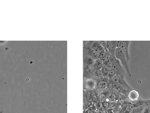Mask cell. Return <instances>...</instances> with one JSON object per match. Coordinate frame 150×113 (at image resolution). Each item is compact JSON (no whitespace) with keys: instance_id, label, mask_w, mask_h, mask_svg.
<instances>
[{"instance_id":"6da1fadb","label":"cell","mask_w":150,"mask_h":113,"mask_svg":"<svg viewBox=\"0 0 150 113\" xmlns=\"http://www.w3.org/2000/svg\"><path fill=\"white\" fill-rule=\"evenodd\" d=\"M115 57L117 58V60L120 62L122 66L125 69V71L127 72H128V75L130 77L132 75H131L129 68L128 60H127L124 53L122 51V50L120 49V48H116L115 52Z\"/></svg>"},{"instance_id":"7a4b0ae2","label":"cell","mask_w":150,"mask_h":113,"mask_svg":"<svg viewBox=\"0 0 150 113\" xmlns=\"http://www.w3.org/2000/svg\"><path fill=\"white\" fill-rule=\"evenodd\" d=\"M84 89L86 90H94L97 87V81L93 78L86 79L84 80Z\"/></svg>"},{"instance_id":"3957f363","label":"cell","mask_w":150,"mask_h":113,"mask_svg":"<svg viewBox=\"0 0 150 113\" xmlns=\"http://www.w3.org/2000/svg\"><path fill=\"white\" fill-rule=\"evenodd\" d=\"M130 43V41H120V48L124 53L128 61L130 59V56L129 54Z\"/></svg>"},{"instance_id":"277c9868","label":"cell","mask_w":150,"mask_h":113,"mask_svg":"<svg viewBox=\"0 0 150 113\" xmlns=\"http://www.w3.org/2000/svg\"><path fill=\"white\" fill-rule=\"evenodd\" d=\"M113 69H114L116 71L117 75L120 76L121 77L124 78L125 75V70L122 66L119 60H117L113 64Z\"/></svg>"},{"instance_id":"5b68a950","label":"cell","mask_w":150,"mask_h":113,"mask_svg":"<svg viewBox=\"0 0 150 113\" xmlns=\"http://www.w3.org/2000/svg\"><path fill=\"white\" fill-rule=\"evenodd\" d=\"M128 98L131 104H135L139 99V93L138 90H132L128 95Z\"/></svg>"},{"instance_id":"8992f818","label":"cell","mask_w":150,"mask_h":113,"mask_svg":"<svg viewBox=\"0 0 150 113\" xmlns=\"http://www.w3.org/2000/svg\"><path fill=\"white\" fill-rule=\"evenodd\" d=\"M105 79L103 78L102 79L97 81V88L98 90H101V91L105 90L108 87V84L107 82V79H106V80H105Z\"/></svg>"},{"instance_id":"52a82bcc","label":"cell","mask_w":150,"mask_h":113,"mask_svg":"<svg viewBox=\"0 0 150 113\" xmlns=\"http://www.w3.org/2000/svg\"><path fill=\"white\" fill-rule=\"evenodd\" d=\"M84 57H83V63L84 65L88 66L90 68L93 66L94 63H95V60H93L91 57L89 55H88L86 54H84Z\"/></svg>"},{"instance_id":"ba28073f","label":"cell","mask_w":150,"mask_h":113,"mask_svg":"<svg viewBox=\"0 0 150 113\" xmlns=\"http://www.w3.org/2000/svg\"><path fill=\"white\" fill-rule=\"evenodd\" d=\"M83 75L84 77H86V79L92 78L93 76V71L91 68L88 66L84 65L83 67Z\"/></svg>"},{"instance_id":"9c48e42d","label":"cell","mask_w":150,"mask_h":113,"mask_svg":"<svg viewBox=\"0 0 150 113\" xmlns=\"http://www.w3.org/2000/svg\"><path fill=\"white\" fill-rule=\"evenodd\" d=\"M116 48H116V41H111V44L108 49V52L110 54H115Z\"/></svg>"},{"instance_id":"30bf717a","label":"cell","mask_w":150,"mask_h":113,"mask_svg":"<svg viewBox=\"0 0 150 113\" xmlns=\"http://www.w3.org/2000/svg\"><path fill=\"white\" fill-rule=\"evenodd\" d=\"M147 100L145 101V100H143L142 99H139L138 101L136 103L133 104L134 107V108H137V107L145 106L146 104H147Z\"/></svg>"},{"instance_id":"8fae6325","label":"cell","mask_w":150,"mask_h":113,"mask_svg":"<svg viewBox=\"0 0 150 113\" xmlns=\"http://www.w3.org/2000/svg\"><path fill=\"white\" fill-rule=\"evenodd\" d=\"M109 71H110V70L106 68L105 66H104L103 68H101L100 71H101L102 75V76H103V78L107 79V77H108V74Z\"/></svg>"},{"instance_id":"7c38bea8","label":"cell","mask_w":150,"mask_h":113,"mask_svg":"<svg viewBox=\"0 0 150 113\" xmlns=\"http://www.w3.org/2000/svg\"><path fill=\"white\" fill-rule=\"evenodd\" d=\"M108 58H109V61L111 62L112 64L115 63L117 60V58L115 57V54H110L108 56Z\"/></svg>"},{"instance_id":"4fadbf2b","label":"cell","mask_w":150,"mask_h":113,"mask_svg":"<svg viewBox=\"0 0 150 113\" xmlns=\"http://www.w3.org/2000/svg\"><path fill=\"white\" fill-rule=\"evenodd\" d=\"M116 75V71H115L114 69H111L110 70L108 74V77H107V79H111L113 76Z\"/></svg>"},{"instance_id":"5bb4252c","label":"cell","mask_w":150,"mask_h":113,"mask_svg":"<svg viewBox=\"0 0 150 113\" xmlns=\"http://www.w3.org/2000/svg\"><path fill=\"white\" fill-rule=\"evenodd\" d=\"M102 106L104 110H107L108 108H110V104L108 101H104L102 102Z\"/></svg>"},{"instance_id":"9a60e30c","label":"cell","mask_w":150,"mask_h":113,"mask_svg":"<svg viewBox=\"0 0 150 113\" xmlns=\"http://www.w3.org/2000/svg\"><path fill=\"white\" fill-rule=\"evenodd\" d=\"M107 97L105 96V95L103 93H100L99 95V101L102 102H104L105 101L106 99H107Z\"/></svg>"},{"instance_id":"2e32d148","label":"cell","mask_w":150,"mask_h":113,"mask_svg":"<svg viewBox=\"0 0 150 113\" xmlns=\"http://www.w3.org/2000/svg\"><path fill=\"white\" fill-rule=\"evenodd\" d=\"M109 54H107V55L105 56V58H103V59L102 60V63H103V64L104 66H105V65H107V63L110 62V61H109V58H108Z\"/></svg>"},{"instance_id":"e0dca14e","label":"cell","mask_w":150,"mask_h":113,"mask_svg":"<svg viewBox=\"0 0 150 113\" xmlns=\"http://www.w3.org/2000/svg\"><path fill=\"white\" fill-rule=\"evenodd\" d=\"M110 54V53L103 52V53H100V54H99V60H102L103 58H105V56H106L107 54Z\"/></svg>"},{"instance_id":"ac0fdd59","label":"cell","mask_w":150,"mask_h":113,"mask_svg":"<svg viewBox=\"0 0 150 113\" xmlns=\"http://www.w3.org/2000/svg\"><path fill=\"white\" fill-rule=\"evenodd\" d=\"M147 102H148V100H147ZM147 104H146V105L144 106V107L143 109V110L142 113H150V109L147 105Z\"/></svg>"},{"instance_id":"d6986e66","label":"cell","mask_w":150,"mask_h":113,"mask_svg":"<svg viewBox=\"0 0 150 113\" xmlns=\"http://www.w3.org/2000/svg\"><path fill=\"white\" fill-rule=\"evenodd\" d=\"M103 52H105L104 48L101 45H99L98 48V54H99L100 53H103Z\"/></svg>"},{"instance_id":"ffe728a7","label":"cell","mask_w":150,"mask_h":113,"mask_svg":"<svg viewBox=\"0 0 150 113\" xmlns=\"http://www.w3.org/2000/svg\"><path fill=\"white\" fill-rule=\"evenodd\" d=\"M105 66L106 68H107L108 69L111 70V69H112L113 68V64L111 62H109L108 63H107V65H105Z\"/></svg>"},{"instance_id":"44dd1931","label":"cell","mask_w":150,"mask_h":113,"mask_svg":"<svg viewBox=\"0 0 150 113\" xmlns=\"http://www.w3.org/2000/svg\"><path fill=\"white\" fill-rule=\"evenodd\" d=\"M147 106L149 107V109H150V102H149V100H148V102H147Z\"/></svg>"},{"instance_id":"7402d4cb","label":"cell","mask_w":150,"mask_h":113,"mask_svg":"<svg viewBox=\"0 0 150 113\" xmlns=\"http://www.w3.org/2000/svg\"><path fill=\"white\" fill-rule=\"evenodd\" d=\"M2 113V110H1V109H0V113Z\"/></svg>"},{"instance_id":"603a6c76","label":"cell","mask_w":150,"mask_h":113,"mask_svg":"<svg viewBox=\"0 0 150 113\" xmlns=\"http://www.w3.org/2000/svg\"><path fill=\"white\" fill-rule=\"evenodd\" d=\"M149 102H150V99H149Z\"/></svg>"},{"instance_id":"cb8c5ba5","label":"cell","mask_w":150,"mask_h":113,"mask_svg":"<svg viewBox=\"0 0 150 113\" xmlns=\"http://www.w3.org/2000/svg\"></svg>"}]
</instances>
